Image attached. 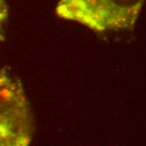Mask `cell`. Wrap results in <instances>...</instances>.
Masks as SVG:
<instances>
[{
  "instance_id": "cell-2",
  "label": "cell",
  "mask_w": 146,
  "mask_h": 146,
  "mask_svg": "<svg viewBox=\"0 0 146 146\" xmlns=\"http://www.w3.org/2000/svg\"><path fill=\"white\" fill-rule=\"evenodd\" d=\"M34 119L22 83L7 68L0 69V146H27Z\"/></svg>"
},
{
  "instance_id": "cell-1",
  "label": "cell",
  "mask_w": 146,
  "mask_h": 146,
  "mask_svg": "<svg viewBox=\"0 0 146 146\" xmlns=\"http://www.w3.org/2000/svg\"><path fill=\"white\" fill-rule=\"evenodd\" d=\"M145 0H58L59 18L81 24L97 33L132 30Z\"/></svg>"
},
{
  "instance_id": "cell-3",
  "label": "cell",
  "mask_w": 146,
  "mask_h": 146,
  "mask_svg": "<svg viewBox=\"0 0 146 146\" xmlns=\"http://www.w3.org/2000/svg\"><path fill=\"white\" fill-rule=\"evenodd\" d=\"M9 7L5 0H0V42L4 40V26L9 18Z\"/></svg>"
}]
</instances>
